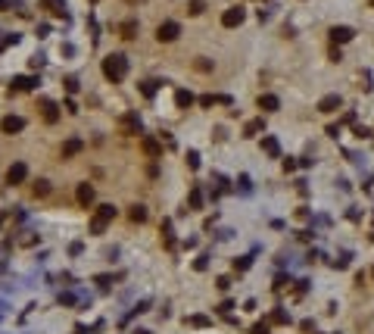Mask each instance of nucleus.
I'll return each instance as SVG.
<instances>
[{
    "mask_svg": "<svg viewBox=\"0 0 374 334\" xmlns=\"http://www.w3.org/2000/svg\"><path fill=\"white\" fill-rule=\"evenodd\" d=\"M103 75H106L113 84L122 81L125 75H128V59H125L122 53H109V56L103 59Z\"/></svg>",
    "mask_w": 374,
    "mask_h": 334,
    "instance_id": "obj_1",
    "label": "nucleus"
},
{
    "mask_svg": "<svg viewBox=\"0 0 374 334\" xmlns=\"http://www.w3.org/2000/svg\"><path fill=\"white\" fill-rule=\"evenodd\" d=\"M243 19H246L243 6H228V10L222 13V25H225V28H237V25H243Z\"/></svg>",
    "mask_w": 374,
    "mask_h": 334,
    "instance_id": "obj_2",
    "label": "nucleus"
},
{
    "mask_svg": "<svg viewBox=\"0 0 374 334\" xmlns=\"http://www.w3.org/2000/svg\"><path fill=\"white\" fill-rule=\"evenodd\" d=\"M178 35H181V25H178V22H163V25L156 28V38L163 41V44H172Z\"/></svg>",
    "mask_w": 374,
    "mask_h": 334,
    "instance_id": "obj_3",
    "label": "nucleus"
},
{
    "mask_svg": "<svg viewBox=\"0 0 374 334\" xmlns=\"http://www.w3.org/2000/svg\"><path fill=\"white\" fill-rule=\"evenodd\" d=\"M343 106V100H340V94H327V97H321L318 100V113H337V109Z\"/></svg>",
    "mask_w": 374,
    "mask_h": 334,
    "instance_id": "obj_4",
    "label": "nucleus"
},
{
    "mask_svg": "<svg viewBox=\"0 0 374 334\" xmlns=\"http://www.w3.org/2000/svg\"><path fill=\"white\" fill-rule=\"evenodd\" d=\"M25 175H28V166H25V162H13L10 172H6V184H22Z\"/></svg>",
    "mask_w": 374,
    "mask_h": 334,
    "instance_id": "obj_5",
    "label": "nucleus"
},
{
    "mask_svg": "<svg viewBox=\"0 0 374 334\" xmlns=\"http://www.w3.org/2000/svg\"><path fill=\"white\" fill-rule=\"evenodd\" d=\"M352 38H355V31L350 25H334V28H330V41H334V44H346V41H352Z\"/></svg>",
    "mask_w": 374,
    "mask_h": 334,
    "instance_id": "obj_6",
    "label": "nucleus"
},
{
    "mask_svg": "<svg viewBox=\"0 0 374 334\" xmlns=\"http://www.w3.org/2000/svg\"><path fill=\"white\" fill-rule=\"evenodd\" d=\"M22 128H25L22 116H6L3 122H0V131H3V134H16V131H22Z\"/></svg>",
    "mask_w": 374,
    "mask_h": 334,
    "instance_id": "obj_7",
    "label": "nucleus"
},
{
    "mask_svg": "<svg viewBox=\"0 0 374 334\" xmlns=\"http://www.w3.org/2000/svg\"><path fill=\"white\" fill-rule=\"evenodd\" d=\"M140 150L147 153L150 159H159V156H163V144H159L156 138H143V141H140Z\"/></svg>",
    "mask_w": 374,
    "mask_h": 334,
    "instance_id": "obj_8",
    "label": "nucleus"
},
{
    "mask_svg": "<svg viewBox=\"0 0 374 334\" xmlns=\"http://www.w3.org/2000/svg\"><path fill=\"white\" fill-rule=\"evenodd\" d=\"M75 200H78V206H84L88 209L91 203H94V187L84 181V184H78V191H75Z\"/></svg>",
    "mask_w": 374,
    "mask_h": 334,
    "instance_id": "obj_9",
    "label": "nucleus"
},
{
    "mask_svg": "<svg viewBox=\"0 0 374 334\" xmlns=\"http://www.w3.org/2000/svg\"><path fill=\"white\" fill-rule=\"evenodd\" d=\"M259 109H265V113H278L280 100L275 97V94H262V97H259Z\"/></svg>",
    "mask_w": 374,
    "mask_h": 334,
    "instance_id": "obj_10",
    "label": "nucleus"
},
{
    "mask_svg": "<svg viewBox=\"0 0 374 334\" xmlns=\"http://www.w3.org/2000/svg\"><path fill=\"white\" fill-rule=\"evenodd\" d=\"M41 109H44V122L53 125L56 119H59V106L53 103V100H41Z\"/></svg>",
    "mask_w": 374,
    "mask_h": 334,
    "instance_id": "obj_11",
    "label": "nucleus"
},
{
    "mask_svg": "<svg viewBox=\"0 0 374 334\" xmlns=\"http://www.w3.org/2000/svg\"><path fill=\"white\" fill-rule=\"evenodd\" d=\"M122 131H125V134H138V131H140V119L134 116V113L122 116Z\"/></svg>",
    "mask_w": 374,
    "mask_h": 334,
    "instance_id": "obj_12",
    "label": "nucleus"
},
{
    "mask_svg": "<svg viewBox=\"0 0 374 334\" xmlns=\"http://www.w3.org/2000/svg\"><path fill=\"white\" fill-rule=\"evenodd\" d=\"M262 131H265V122H262V119H253V122L243 125V138H256Z\"/></svg>",
    "mask_w": 374,
    "mask_h": 334,
    "instance_id": "obj_13",
    "label": "nucleus"
},
{
    "mask_svg": "<svg viewBox=\"0 0 374 334\" xmlns=\"http://www.w3.org/2000/svg\"><path fill=\"white\" fill-rule=\"evenodd\" d=\"M118 35H122L125 41H131L134 35H138V19H125L122 25H118Z\"/></svg>",
    "mask_w": 374,
    "mask_h": 334,
    "instance_id": "obj_14",
    "label": "nucleus"
},
{
    "mask_svg": "<svg viewBox=\"0 0 374 334\" xmlns=\"http://www.w3.org/2000/svg\"><path fill=\"white\" fill-rule=\"evenodd\" d=\"M38 84V78H31V75H19V78H13V91H31Z\"/></svg>",
    "mask_w": 374,
    "mask_h": 334,
    "instance_id": "obj_15",
    "label": "nucleus"
},
{
    "mask_svg": "<svg viewBox=\"0 0 374 334\" xmlns=\"http://www.w3.org/2000/svg\"><path fill=\"white\" fill-rule=\"evenodd\" d=\"M81 147H84V144H81L78 138H69V141L63 144V159H69V156H75V153H81Z\"/></svg>",
    "mask_w": 374,
    "mask_h": 334,
    "instance_id": "obj_16",
    "label": "nucleus"
},
{
    "mask_svg": "<svg viewBox=\"0 0 374 334\" xmlns=\"http://www.w3.org/2000/svg\"><path fill=\"white\" fill-rule=\"evenodd\" d=\"M262 150H265L268 156H280V147H278V141L271 138V134H265V138H262Z\"/></svg>",
    "mask_w": 374,
    "mask_h": 334,
    "instance_id": "obj_17",
    "label": "nucleus"
},
{
    "mask_svg": "<svg viewBox=\"0 0 374 334\" xmlns=\"http://www.w3.org/2000/svg\"><path fill=\"white\" fill-rule=\"evenodd\" d=\"M175 103L181 106V109H187V106L193 103V94H190V91H184V88H181V91H175Z\"/></svg>",
    "mask_w": 374,
    "mask_h": 334,
    "instance_id": "obj_18",
    "label": "nucleus"
},
{
    "mask_svg": "<svg viewBox=\"0 0 374 334\" xmlns=\"http://www.w3.org/2000/svg\"><path fill=\"white\" fill-rule=\"evenodd\" d=\"M31 194H35V197H47L50 194V181H47V178H38L35 187H31Z\"/></svg>",
    "mask_w": 374,
    "mask_h": 334,
    "instance_id": "obj_19",
    "label": "nucleus"
},
{
    "mask_svg": "<svg viewBox=\"0 0 374 334\" xmlns=\"http://www.w3.org/2000/svg\"><path fill=\"white\" fill-rule=\"evenodd\" d=\"M106 225H109V222H106V219H100V216H94V219H91V234H103V231H106Z\"/></svg>",
    "mask_w": 374,
    "mask_h": 334,
    "instance_id": "obj_20",
    "label": "nucleus"
},
{
    "mask_svg": "<svg viewBox=\"0 0 374 334\" xmlns=\"http://www.w3.org/2000/svg\"><path fill=\"white\" fill-rule=\"evenodd\" d=\"M97 216L106 219V222H113V219H116V206H113V203H103V206L97 209Z\"/></svg>",
    "mask_w": 374,
    "mask_h": 334,
    "instance_id": "obj_21",
    "label": "nucleus"
},
{
    "mask_svg": "<svg viewBox=\"0 0 374 334\" xmlns=\"http://www.w3.org/2000/svg\"><path fill=\"white\" fill-rule=\"evenodd\" d=\"M203 10H206V0H190L187 3V16H200Z\"/></svg>",
    "mask_w": 374,
    "mask_h": 334,
    "instance_id": "obj_22",
    "label": "nucleus"
},
{
    "mask_svg": "<svg viewBox=\"0 0 374 334\" xmlns=\"http://www.w3.org/2000/svg\"><path fill=\"white\" fill-rule=\"evenodd\" d=\"M128 219H131V222H143V219H147V209H143L140 203H138V206L128 209Z\"/></svg>",
    "mask_w": 374,
    "mask_h": 334,
    "instance_id": "obj_23",
    "label": "nucleus"
},
{
    "mask_svg": "<svg viewBox=\"0 0 374 334\" xmlns=\"http://www.w3.org/2000/svg\"><path fill=\"white\" fill-rule=\"evenodd\" d=\"M190 209H203V191H200V187H193V191H190Z\"/></svg>",
    "mask_w": 374,
    "mask_h": 334,
    "instance_id": "obj_24",
    "label": "nucleus"
},
{
    "mask_svg": "<svg viewBox=\"0 0 374 334\" xmlns=\"http://www.w3.org/2000/svg\"><path fill=\"white\" fill-rule=\"evenodd\" d=\"M287 322H290V315H287L284 309H275V312H271V325H287Z\"/></svg>",
    "mask_w": 374,
    "mask_h": 334,
    "instance_id": "obj_25",
    "label": "nucleus"
},
{
    "mask_svg": "<svg viewBox=\"0 0 374 334\" xmlns=\"http://www.w3.org/2000/svg\"><path fill=\"white\" fill-rule=\"evenodd\" d=\"M187 325H193V328H206V325H212L206 315H190V319H187Z\"/></svg>",
    "mask_w": 374,
    "mask_h": 334,
    "instance_id": "obj_26",
    "label": "nucleus"
},
{
    "mask_svg": "<svg viewBox=\"0 0 374 334\" xmlns=\"http://www.w3.org/2000/svg\"><path fill=\"white\" fill-rule=\"evenodd\" d=\"M44 6H50V13H56V16H66V6L59 0H44Z\"/></svg>",
    "mask_w": 374,
    "mask_h": 334,
    "instance_id": "obj_27",
    "label": "nucleus"
},
{
    "mask_svg": "<svg viewBox=\"0 0 374 334\" xmlns=\"http://www.w3.org/2000/svg\"><path fill=\"white\" fill-rule=\"evenodd\" d=\"M140 94H143V97H153V94H156V81H143L140 84Z\"/></svg>",
    "mask_w": 374,
    "mask_h": 334,
    "instance_id": "obj_28",
    "label": "nucleus"
},
{
    "mask_svg": "<svg viewBox=\"0 0 374 334\" xmlns=\"http://www.w3.org/2000/svg\"><path fill=\"white\" fill-rule=\"evenodd\" d=\"M206 265H209V256H206V253L193 259V269H197V272H206Z\"/></svg>",
    "mask_w": 374,
    "mask_h": 334,
    "instance_id": "obj_29",
    "label": "nucleus"
},
{
    "mask_svg": "<svg viewBox=\"0 0 374 334\" xmlns=\"http://www.w3.org/2000/svg\"><path fill=\"white\" fill-rule=\"evenodd\" d=\"M187 166H190V169L200 166V153H197V150H187Z\"/></svg>",
    "mask_w": 374,
    "mask_h": 334,
    "instance_id": "obj_30",
    "label": "nucleus"
},
{
    "mask_svg": "<svg viewBox=\"0 0 374 334\" xmlns=\"http://www.w3.org/2000/svg\"><path fill=\"white\" fill-rule=\"evenodd\" d=\"M234 269H237V272H246V269H250V256H240V259H234Z\"/></svg>",
    "mask_w": 374,
    "mask_h": 334,
    "instance_id": "obj_31",
    "label": "nucleus"
},
{
    "mask_svg": "<svg viewBox=\"0 0 374 334\" xmlns=\"http://www.w3.org/2000/svg\"><path fill=\"white\" fill-rule=\"evenodd\" d=\"M215 284H218V290H228V287H231V278H228V275H222V278L215 281Z\"/></svg>",
    "mask_w": 374,
    "mask_h": 334,
    "instance_id": "obj_32",
    "label": "nucleus"
},
{
    "mask_svg": "<svg viewBox=\"0 0 374 334\" xmlns=\"http://www.w3.org/2000/svg\"><path fill=\"white\" fill-rule=\"evenodd\" d=\"M355 138H371V131L365 125H355Z\"/></svg>",
    "mask_w": 374,
    "mask_h": 334,
    "instance_id": "obj_33",
    "label": "nucleus"
},
{
    "mask_svg": "<svg viewBox=\"0 0 374 334\" xmlns=\"http://www.w3.org/2000/svg\"><path fill=\"white\" fill-rule=\"evenodd\" d=\"M296 166H300V162H296V159H290V156H287V159H284V172H293V169H296Z\"/></svg>",
    "mask_w": 374,
    "mask_h": 334,
    "instance_id": "obj_34",
    "label": "nucleus"
},
{
    "mask_svg": "<svg viewBox=\"0 0 374 334\" xmlns=\"http://www.w3.org/2000/svg\"><path fill=\"white\" fill-rule=\"evenodd\" d=\"M231 309H234V303H231V300H225V303L218 306V312H222V315H228V312H231Z\"/></svg>",
    "mask_w": 374,
    "mask_h": 334,
    "instance_id": "obj_35",
    "label": "nucleus"
},
{
    "mask_svg": "<svg viewBox=\"0 0 374 334\" xmlns=\"http://www.w3.org/2000/svg\"><path fill=\"white\" fill-rule=\"evenodd\" d=\"M197 69H200V72H209V69H212V63H206V59L200 56V59H197Z\"/></svg>",
    "mask_w": 374,
    "mask_h": 334,
    "instance_id": "obj_36",
    "label": "nucleus"
},
{
    "mask_svg": "<svg viewBox=\"0 0 374 334\" xmlns=\"http://www.w3.org/2000/svg\"><path fill=\"white\" fill-rule=\"evenodd\" d=\"M300 328H303V331H312V328H315V322H312V319H303Z\"/></svg>",
    "mask_w": 374,
    "mask_h": 334,
    "instance_id": "obj_37",
    "label": "nucleus"
},
{
    "mask_svg": "<svg viewBox=\"0 0 374 334\" xmlns=\"http://www.w3.org/2000/svg\"><path fill=\"white\" fill-rule=\"evenodd\" d=\"M66 91H69V94H75V91H78V81H75V78H69V81H66Z\"/></svg>",
    "mask_w": 374,
    "mask_h": 334,
    "instance_id": "obj_38",
    "label": "nucleus"
},
{
    "mask_svg": "<svg viewBox=\"0 0 374 334\" xmlns=\"http://www.w3.org/2000/svg\"><path fill=\"white\" fill-rule=\"evenodd\" d=\"M253 334H268V325H265V322L256 325V328H253Z\"/></svg>",
    "mask_w": 374,
    "mask_h": 334,
    "instance_id": "obj_39",
    "label": "nucleus"
},
{
    "mask_svg": "<svg viewBox=\"0 0 374 334\" xmlns=\"http://www.w3.org/2000/svg\"><path fill=\"white\" fill-rule=\"evenodd\" d=\"M131 334H150V331H143V328H138V331H131Z\"/></svg>",
    "mask_w": 374,
    "mask_h": 334,
    "instance_id": "obj_40",
    "label": "nucleus"
},
{
    "mask_svg": "<svg viewBox=\"0 0 374 334\" xmlns=\"http://www.w3.org/2000/svg\"><path fill=\"white\" fill-rule=\"evenodd\" d=\"M0 10H6V0H0Z\"/></svg>",
    "mask_w": 374,
    "mask_h": 334,
    "instance_id": "obj_41",
    "label": "nucleus"
},
{
    "mask_svg": "<svg viewBox=\"0 0 374 334\" xmlns=\"http://www.w3.org/2000/svg\"><path fill=\"white\" fill-rule=\"evenodd\" d=\"M75 334H84V331H81V328H78V331H75Z\"/></svg>",
    "mask_w": 374,
    "mask_h": 334,
    "instance_id": "obj_42",
    "label": "nucleus"
},
{
    "mask_svg": "<svg viewBox=\"0 0 374 334\" xmlns=\"http://www.w3.org/2000/svg\"><path fill=\"white\" fill-rule=\"evenodd\" d=\"M91 3H100V0H91Z\"/></svg>",
    "mask_w": 374,
    "mask_h": 334,
    "instance_id": "obj_43",
    "label": "nucleus"
},
{
    "mask_svg": "<svg viewBox=\"0 0 374 334\" xmlns=\"http://www.w3.org/2000/svg\"><path fill=\"white\" fill-rule=\"evenodd\" d=\"M368 3H371V6H374V0H368Z\"/></svg>",
    "mask_w": 374,
    "mask_h": 334,
    "instance_id": "obj_44",
    "label": "nucleus"
},
{
    "mask_svg": "<svg viewBox=\"0 0 374 334\" xmlns=\"http://www.w3.org/2000/svg\"><path fill=\"white\" fill-rule=\"evenodd\" d=\"M371 278H374V269H371Z\"/></svg>",
    "mask_w": 374,
    "mask_h": 334,
    "instance_id": "obj_45",
    "label": "nucleus"
}]
</instances>
